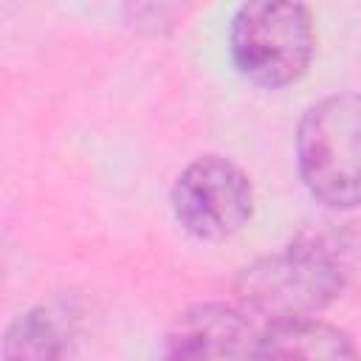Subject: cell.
<instances>
[{"instance_id": "obj_6", "label": "cell", "mask_w": 361, "mask_h": 361, "mask_svg": "<svg viewBox=\"0 0 361 361\" xmlns=\"http://www.w3.org/2000/svg\"><path fill=\"white\" fill-rule=\"evenodd\" d=\"M350 336L316 316L265 322L257 358H355Z\"/></svg>"}, {"instance_id": "obj_5", "label": "cell", "mask_w": 361, "mask_h": 361, "mask_svg": "<svg viewBox=\"0 0 361 361\" xmlns=\"http://www.w3.org/2000/svg\"><path fill=\"white\" fill-rule=\"evenodd\" d=\"M265 319L248 307L197 305L175 319L164 353L169 358H234L257 355Z\"/></svg>"}, {"instance_id": "obj_7", "label": "cell", "mask_w": 361, "mask_h": 361, "mask_svg": "<svg viewBox=\"0 0 361 361\" xmlns=\"http://www.w3.org/2000/svg\"><path fill=\"white\" fill-rule=\"evenodd\" d=\"M65 338L68 327L59 319V313L48 307H34L6 330L3 358H59L65 353Z\"/></svg>"}, {"instance_id": "obj_1", "label": "cell", "mask_w": 361, "mask_h": 361, "mask_svg": "<svg viewBox=\"0 0 361 361\" xmlns=\"http://www.w3.org/2000/svg\"><path fill=\"white\" fill-rule=\"evenodd\" d=\"M353 251L336 231H302L288 248L259 257L237 276V299L265 322L324 310L350 282Z\"/></svg>"}, {"instance_id": "obj_3", "label": "cell", "mask_w": 361, "mask_h": 361, "mask_svg": "<svg viewBox=\"0 0 361 361\" xmlns=\"http://www.w3.org/2000/svg\"><path fill=\"white\" fill-rule=\"evenodd\" d=\"M234 68L259 87H285L305 76L316 31L302 0H243L231 20Z\"/></svg>"}, {"instance_id": "obj_2", "label": "cell", "mask_w": 361, "mask_h": 361, "mask_svg": "<svg viewBox=\"0 0 361 361\" xmlns=\"http://www.w3.org/2000/svg\"><path fill=\"white\" fill-rule=\"evenodd\" d=\"M296 164L319 203L361 206V96L336 93L305 110L296 130Z\"/></svg>"}, {"instance_id": "obj_4", "label": "cell", "mask_w": 361, "mask_h": 361, "mask_svg": "<svg viewBox=\"0 0 361 361\" xmlns=\"http://www.w3.org/2000/svg\"><path fill=\"white\" fill-rule=\"evenodd\" d=\"M172 214L183 231L217 243L237 234L254 212L248 175L228 158L203 155L192 161L172 183Z\"/></svg>"}]
</instances>
